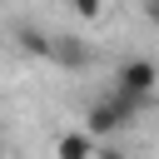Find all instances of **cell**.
Masks as SVG:
<instances>
[{
  "instance_id": "6da1fadb",
  "label": "cell",
  "mask_w": 159,
  "mask_h": 159,
  "mask_svg": "<svg viewBox=\"0 0 159 159\" xmlns=\"http://www.w3.org/2000/svg\"><path fill=\"white\" fill-rule=\"evenodd\" d=\"M114 94H119V99H129L134 109H144V104L159 94V65H154V60H144V55L124 60V65L114 70Z\"/></svg>"
},
{
  "instance_id": "7a4b0ae2",
  "label": "cell",
  "mask_w": 159,
  "mask_h": 159,
  "mask_svg": "<svg viewBox=\"0 0 159 159\" xmlns=\"http://www.w3.org/2000/svg\"><path fill=\"white\" fill-rule=\"evenodd\" d=\"M129 119H134V104L119 99V94H104V99H94V104L84 109V134H89V139H109V134H119Z\"/></svg>"
},
{
  "instance_id": "3957f363",
  "label": "cell",
  "mask_w": 159,
  "mask_h": 159,
  "mask_svg": "<svg viewBox=\"0 0 159 159\" xmlns=\"http://www.w3.org/2000/svg\"><path fill=\"white\" fill-rule=\"evenodd\" d=\"M50 60L65 65V70H84V65H89V50H84L75 35H50Z\"/></svg>"
},
{
  "instance_id": "277c9868",
  "label": "cell",
  "mask_w": 159,
  "mask_h": 159,
  "mask_svg": "<svg viewBox=\"0 0 159 159\" xmlns=\"http://www.w3.org/2000/svg\"><path fill=\"white\" fill-rule=\"evenodd\" d=\"M55 159H94V139H89L84 129H70V134H60Z\"/></svg>"
},
{
  "instance_id": "5b68a950",
  "label": "cell",
  "mask_w": 159,
  "mask_h": 159,
  "mask_svg": "<svg viewBox=\"0 0 159 159\" xmlns=\"http://www.w3.org/2000/svg\"><path fill=\"white\" fill-rule=\"evenodd\" d=\"M15 35H20V45H25V55H45V60H50V35H40L35 25H20Z\"/></svg>"
},
{
  "instance_id": "8992f818",
  "label": "cell",
  "mask_w": 159,
  "mask_h": 159,
  "mask_svg": "<svg viewBox=\"0 0 159 159\" xmlns=\"http://www.w3.org/2000/svg\"><path fill=\"white\" fill-rule=\"evenodd\" d=\"M70 5H75V10H80V15H84V20H89V15H99V10H104V0H70Z\"/></svg>"
},
{
  "instance_id": "52a82bcc",
  "label": "cell",
  "mask_w": 159,
  "mask_h": 159,
  "mask_svg": "<svg viewBox=\"0 0 159 159\" xmlns=\"http://www.w3.org/2000/svg\"><path fill=\"white\" fill-rule=\"evenodd\" d=\"M144 15H149V25H159V0H144Z\"/></svg>"
},
{
  "instance_id": "ba28073f",
  "label": "cell",
  "mask_w": 159,
  "mask_h": 159,
  "mask_svg": "<svg viewBox=\"0 0 159 159\" xmlns=\"http://www.w3.org/2000/svg\"><path fill=\"white\" fill-rule=\"evenodd\" d=\"M99 159H124V154H119V149H104V154H99Z\"/></svg>"
}]
</instances>
